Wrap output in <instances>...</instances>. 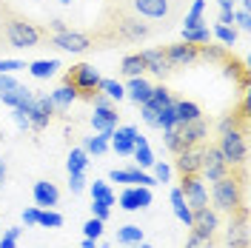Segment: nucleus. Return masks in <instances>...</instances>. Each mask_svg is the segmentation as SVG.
<instances>
[{"mask_svg":"<svg viewBox=\"0 0 251 248\" xmlns=\"http://www.w3.org/2000/svg\"><path fill=\"white\" fill-rule=\"evenodd\" d=\"M89 37H92V49H120V46H134V43H146L151 40L157 31L154 23L137 17L134 12H128L126 6L106 0L100 15L94 20V26H89Z\"/></svg>","mask_w":251,"mask_h":248,"instance_id":"obj_1","label":"nucleus"},{"mask_svg":"<svg viewBox=\"0 0 251 248\" xmlns=\"http://www.w3.org/2000/svg\"><path fill=\"white\" fill-rule=\"evenodd\" d=\"M0 34L9 49H43L51 40L46 26L34 23L6 0H0Z\"/></svg>","mask_w":251,"mask_h":248,"instance_id":"obj_2","label":"nucleus"},{"mask_svg":"<svg viewBox=\"0 0 251 248\" xmlns=\"http://www.w3.org/2000/svg\"><path fill=\"white\" fill-rule=\"evenodd\" d=\"M246 194H249V171L243 169L240 174H231V177H223L217 183H211V208L217 214L228 217L237 208L249 205Z\"/></svg>","mask_w":251,"mask_h":248,"instance_id":"obj_3","label":"nucleus"},{"mask_svg":"<svg viewBox=\"0 0 251 248\" xmlns=\"http://www.w3.org/2000/svg\"><path fill=\"white\" fill-rule=\"evenodd\" d=\"M114 3H120L137 17L154 23L160 31L172 29L183 15V0H114Z\"/></svg>","mask_w":251,"mask_h":248,"instance_id":"obj_4","label":"nucleus"},{"mask_svg":"<svg viewBox=\"0 0 251 248\" xmlns=\"http://www.w3.org/2000/svg\"><path fill=\"white\" fill-rule=\"evenodd\" d=\"M63 86L75 94V100H86V103H92L94 97L100 94L103 77L97 74V69L89 66V63H75V66L66 69V74H63Z\"/></svg>","mask_w":251,"mask_h":248,"instance_id":"obj_5","label":"nucleus"},{"mask_svg":"<svg viewBox=\"0 0 251 248\" xmlns=\"http://www.w3.org/2000/svg\"><path fill=\"white\" fill-rule=\"evenodd\" d=\"M208 128L211 123L200 117V120H191V123H177L174 131L169 134H163L166 137V149L172 151V154H180V151H186V149H194V146H200L208 140Z\"/></svg>","mask_w":251,"mask_h":248,"instance_id":"obj_6","label":"nucleus"},{"mask_svg":"<svg viewBox=\"0 0 251 248\" xmlns=\"http://www.w3.org/2000/svg\"><path fill=\"white\" fill-rule=\"evenodd\" d=\"M246 169V166H231L226 157H223V151L217 149V143H205L203 149V180H208V183H217V180H223V177H231V174H240V171Z\"/></svg>","mask_w":251,"mask_h":248,"instance_id":"obj_7","label":"nucleus"},{"mask_svg":"<svg viewBox=\"0 0 251 248\" xmlns=\"http://www.w3.org/2000/svg\"><path fill=\"white\" fill-rule=\"evenodd\" d=\"M223 246L228 248H251V231H249V205L237 208L234 214H228V223L223 228Z\"/></svg>","mask_w":251,"mask_h":248,"instance_id":"obj_8","label":"nucleus"},{"mask_svg":"<svg viewBox=\"0 0 251 248\" xmlns=\"http://www.w3.org/2000/svg\"><path fill=\"white\" fill-rule=\"evenodd\" d=\"M217 149L231 166H246L249 160V134L243 131H223L217 140Z\"/></svg>","mask_w":251,"mask_h":248,"instance_id":"obj_9","label":"nucleus"},{"mask_svg":"<svg viewBox=\"0 0 251 248\" xmlns=\"http://www.w3.org/2000/svg\"><path fill=\"white\" fill-rule=\"evenodd\" d=\"M23 114H26V120H29L31 131H43V128H49V123H51L60 111H57V106L51 103V97H49V94H34L31 106L23 111Z\"/></svg>","mask_w":251,"mask_h":248,"instance_id":"obj_10","label":"nucleus"},{"mask_svg":"<svg viewBox=\"0 0 251 248\" xmlns=\"http://www.w3.org/2000/svg\"><path fill=\"white\" fill-rule=\"evenodd\" d=\"M49 46L60 49V51H72V54H83V51H92V37H89V31L63 29L57 34H51Z\"/></svg>","mask_w":251,"mask_h":248,"instance_id":"obj_11","label":"nucleus"},{"mask_svg":"<svg viewBox=\"0 0 251 248\" xmlns=\"http://www.w3.org/2000/svg\"><path fill=\"white\" fill-rule=\"evenodd\" d=\"M160 49H163V54H166V60H169V66H172L174 72L200 63V46H194V43L180 40V43H166V46H160Z\"/></svg>","mask_w":251,"mask_h":248,"instance_id":"obj_12","label":"nucleus"},{"mask_svg":"<svg viewBox=\"0 0 251 248\" xmlns=\"http://www.w3.org/2000/svg\"><path fill=\"white\" fill-rule=\"evenodd\" d=\"M180 194H183V200H186L188 208H203V205H211V202H208V188H205L203 174L180 177Z\"/></svg>","mask_w":251,"mask_h":248,"instance_id":"obj_13","label":"nucleus"},{"mask_svg":"<svg viewBox=\"0 0 251 248\" xmlns=\"http://www.w3.org/2000/svg\"><path fill=\"white\" fill-rule=\"evenodd\" d=\"M117 123H120V111H117V106H114V100L106 103V106H94L92 125H94V131H97V134H103L106 140H111Z\"/></svg>","mask_w":251,"mask_h":248,"instance_id":"obj_14","label":"nucleus"},{"mask_svg":"<svg viewBox=\"0 0 251 248\" xmlns=\"http://www.w3.org/2000/svg\"><path fill=\"white\" fill-rule=\"evenodd\" d=\"M205 143H208V140H205ZM205 143L194 146V149H186V151H180V154H174L177 157V160H174V169H177L180 177H194V174L203 171V149H205Z\"/></svg>","mask_w":251,"mask_h":248,"instance_id":"obj_15","label":"nucleus"},{"mask_svg":"<svg viewBox=\"0 0 251 248\" xmlns=\"http://www.w3.org/2000/svg\"><path fill=\"white\" fill-rule=\"evenodd\" d=\"M188 228H191V231H200V234H217V231H223V220H220V214L211 205L191 208V223H188Z\"/></svg>","mask_w":251,"mask_h":248,"instance_id":"obj_16","label":"nucleus"},{"mask_svg":"<svg viewBox=\"0 0 251 248\" xmlns=\"http://www.w3.org/2000/svg\"><path fill=\"white\" fill-rule=\"evenodd\" d=\"M120 205H123L126 211H137V208L151 205V188L149 186H128L120 194Z\"/></svg>","mask_w":251,"mask_h":248,"instance_id":"obj_17","label":"nucleus"},{"mask_svg":"<svg viewBox=\"0 0 251 248\" xmlns=\"http://www.w3.org/2000/svg\"><path fill=\"white\" fill-rule=\"evenodd\" d=\"M109 180L111 183H126V186H154V177L140 171V166H134V169H114L109 174Z\"/></svg>","mask_w":251,"mask_h":248,"instance_id":"obj_18","label":"nucleus"},{"mask_svg":"<svg viewBox=\"0 0 251 248\" xmlns=\"http://www.w3.org/2000/svg\"><path fill=\"white\" fill-rule=\"evenodd\" d=\"M140 54H143V63H146V72L157 74L160 80H166L174 72L172 66H169V60H166V54H163V49H146Z\"/></svg>","mask_w":251,"mask_h":248,"instance_id":"obj_19","label":"nucleus"},{"mask_svg":"<svg viewBox=\"0 0 251 248\" xmlns=\"http://www.w3.org/2000/svg\"><path fill=\"white\" fill-rule=\"evenodd\" d=\"M137 134H140V131H137L134 125H123V128L117 125L114 134H111V149H114L117 154L128 157L131 151H134V140H137Z\"/></svg>","mask_w":251,"mask_h":248,"instance_id":"obj_20","label":"nucleus"},{"mask_svg":"<svg viewBox=\"0 0 251 248\" xmlns=\"http://www.w3.org/2000/svg\"><path fill=\"white\" fill-rule=\"evenodd\" d=\"M31 194H34V202L43 205V208H51V205H57V200H60V188H57V183H51V180H37L34 188H31Z\"/></svg>","mask_w":251,"mask_h":248,"instance_id":"obj_21","label":"nucleus"},{"mask_svg":"<svg viewBox=\"0 0 251 248\" xmlns=\"http://www.w3.org/2000/svg\"><path fill=\"white\" fill-rule=\"evenodd\" d=\"M0 100H3L9 109L26 111L31 106V100H34V94H31V89H26V86H20V83H17L12 92H3V94H0Z\"/></svg>","mask_w":251,"mask_h":248,"instance_id":"obj_22","label":"nucleus"},{"mask_svg":"<svg viewBox=\"0 0 251 248\" xmlns=\"http://www.w3.org/2000/svg\"><path fill=\"white\" fill-rule=\"evenodd\" d=\"M126 97L131 100V103H137V106H143L149 97H151V83L143 77H128V86H126Z\"/></svg>","mask_w":251,"mask_h":248,"instance_id":"obj_23","label":"nucleus"},{"mask_svg":"<svg viewBox=\"0 0 251 248\" xmlns=\"http://www.w3.org/2000/svg\"><path fill=\"white\" fill-rule=\"evenodd\" d=\"M174 103V94H172V89L166 86V83H160V86H151V97L146 100V106H151V109L160 114V111L166 109V106H172Z\"/></svg>","mask_w":251,"mask_h":248,"instance_id":"obj_24","label":"nucleus"},{"mask_svg":"<svg viewBox=\"0 0 251 248\" xmlns=\"http://www.w3.org/2000/svg\"><path fill=\"white\" fill-rule=\"evenodd\" d=\"M223 246V231L217 234H200V231H191L183 248H220Z\"/></svg>","mask_w":251,"mask_h":248,"instance_id":"obj_25","label":"nucleus"},{"mask_svg":"<svg viewBox=\"0 0 251 248\" xmlns=\"http://www.w3.org/2000/svg\"><path fill=\"white\" fill-rule=\"evenodd\" d=\"M174 111H177V123H191V120H200L203 117V109L194 100H177L174 103Z\"/></svg>","mask_w":251,"mask_h":248,"instance_id":"obj_26","label":"nucleus"},{"mask_svg":"<svg viewBox=\"0 0 251 248\" xmlns=\"http://www.w3.org/2000/svg\"><path fill=\"white\" fill-rule=\"evenodd\" d=\"M143 72H146V63H143L140 51L126 54L123 60H120V74H123V77H140Z\"/></svg>","mask_w":251,"mask_h":248,"instance_id":"obj_27","label":"nucleus"},{"mask_svg":"<svg viewBox=\"0 0 251 248\" xmlns=\"http://www.w3.org/2000/svg\"><path fill=\"white\" fill-rule=\"evenodd\" d=\"M131 154L137 157V166L140 169H151L157 160H154V154H151V149H149V143H146V137L143 134H137V140H134V151Z\"/></svg>","mask_w":251,"mask_h":248,"instance_id":"obj_28","label":"nucleus"},{"mask_svg":"<svg viewBox=\"0 0 251 248\" xmlns=\"http://www.w3.org/2000/svg\"><path fill=\"white\" fill-rule=\"evenodd\" d=\"M26 69H29L31 77L46 80V77H51V74H54V72L60 69V60H34V63H29Z\"/></svg>","mask_w":251,"mask_h":248,"instance_id":"obj_29","label":"nucleus"},{"mask_svg":"<svg viewBox=\"0 0 251 248\" xmlns=\"http://www.w3.org/2000/svg\"><path fill=\"white\" fill-rule=\"evenodd\" d=\"M86 166H89V154H86L83 149H72V151H69V160H66L69 174H83Z\"/></svg>","mask_w":251,"mask_h":248,"instance_id":"obj_30","label":"nucleus"},{"mask_svg":"<svg viewBox=\"0 0 251 248\" xmlns=\"http://www.w3.org/2000/svg\"><path fill=\"white\" fill-rule=\"evenodd\" d=\"M117 243L120 246H137V243H143V228L140 225H123V228H117Z\"/></svg>","mask_w":251,"mask_h":248,"instance_id":"obj_31","label":"nucleus"},{"mask_svg":"<svg viewBox=\"0 0 251 248\" xmlns=\"http://www.w3.org/2000/svg\"><path fill=\"white\" fill-rule=\"evenodd\" d=\"M174 103H177V100H174ZM174 103H172V106H166V109L157 114V120H154V125L163 128V134H169V131L177 128V111H174Z\"/></svg>","mask_w":251,"mask_h":248,"instance_id":"obj_32","label":"nucleus"},{"mask_svg":"<svg viewBox=\"0 0 251 248\" xmlns=\"http://www.w3.org/2000/svg\"><path fill=\"white\" fill-rule=\"evenodd\" d=\"M83 151L86 154H106L109 151V140L103 137V134H92V137L83 140Z\"/></svg>","mask_w":251,"mask_h":248,"instance_id":"obj_33","label":"nucleus"},{"mask_svg":"<svg viewBox=\"0 0 251 248\" xmlns=\"http://www.w3.org/2000/svg\"><path fill=\"white\" fill-rule=\"evenodd\" d=\"M203 9H205V0H194L191 12L186 15V23H183V29H200V26H205V23H203Z\"/></svg>","mask_w":251,"mask_h":248,"instance_id":"obj_34","label":"nucleus"},{"mask_svg":"<svg viewBox=\"0 0 251 248\" xmlns=\"http://www.w3.org/2000/svg\"><path fill=\"white\" fill-rule=\"evenodd\" d=\"M92 200H97V202H106V205H114V191H111L106 183H100V180H94L92 183Z\"/></svg>","mask_w":251,"mask_h":248,"instance_id":"obj_35","label":"nucleus"},{"mask_svg":"<svg viewBox=\"0 0 251 248\" xmlns=\"http://www.w3.org/2000/svg\"><path fill=\"white\" fill-rule=\"evenodd\" d=\"M183 40H186V43H194V46L211 43V31H208V26H200V29H183Z\"/></svg>","mask_w":251,"mask_h":248,"instance_id":"obj_36","label":"nucleus"},{"mask_svg":"<svg viewBox=\"0 0 251 248\" xmlns=\"http://www.w3.org/2000/svg\"><path fill=\"white\" fill-rule=\"evenodd\" d=\"M172 205H174V214H177V217L188 225V223H191V208L186 205L183 194H180V188H174V191H172Z\"/></svg>","mask_w":251,"mask_h":248,"instance_id":"obj_37","label":"nucleus"},{"mask_svg":"<svg viewBox=\"0 0 251 248\" xmlns=\"http://www.w3.org/2000/svg\"><path fill=\"white\" fill-rule=\"evenodd\" d=\"M49 97H51V103H54V106H57V111H66L69 109V106H72V100H75V94L69 92V89H66V86H60V89H54V92L49 94Z\"/></svg>","mask_w":251,"mask_h":248,"instance_id":"obj_38","label":"nucleus"},{"mask_svg":"<svg viewBox=\"0 0 251 248\" xmlns=\"http://www.w3.org/2000/svg\"><path fill=\"white\" fill-rule=\"evenodd\" d=\"M37 225H43V228H60L63 225V214L57 211H37Z\"/></svg>","mask_w":251,"mask_h":248,"instance_id":"obj_39","label":"nucleus"},{"mask_svg":"<svg viewBox=\"0 0 251 248\" xmlns=\"http://www.w3.org/2000/svg\"><path fill=\"white\" fill-rule=\"evenodd\" d=\"M211 37H217L223 46H234V40H237V29H234V26H217V29L211 31Z\"/></svg>","mask_w":251,"mask_h":248,"instance_id":"obj_40","label":"nucleus"},{"mask_svg":"<svg viewBox=\"0 0 251 248\" xmlns=\"http://www.w3.org/2000/svg\"><path fill=\"white\" fill-rule=\"evenodd\" d=\"M100 92L106 94L109 100H123V97H126V89L120 86V83H117V80H103Z\"/></svg>","mask_w":251,"mask_h":248,"instance_id":"obj_41","label":"nucleus"},{"mask_svg":"<svg viewBox=\"0 0 251 248\" xmlns=\"http://www.w3.org/2000/svg\"><path fill=\"white\" fill-rule=\"evenodd\" d=\"M83 231H86V237H89V240H100V237H103V220L92 217L86 225H83Z\"/></svg>","mask_w":251,"mask_h":248,"instance_id":"obj_42","label":"nucleus"},{"mask_svg":"<svg viewBox=\"0 0 251 248\" xmlns=\"http://www.w3.org/2000/svg\"><path fill=\"white\" fill-rule=\"evenodd\" d=\"M20 234H23V228H9V231L3 234V240H0V248H15Z\"/></svg>","mask_w":251,"mask_h":248,"instance_id":"obj_43","label":"nucleus"},{"mask_svg":"<svg viewBox=\"0 0 251 248\" xmlns=\"http://www.w3.org/2000/svg\"><path fill=\"white\" fill-rule=\"evenodd\" d=\"M26 69L23 60H9V57H0V74H9V72H20Z\"/></svg>","mask_w":251,"mask_h":248,"instance_id":"obj_44","label":"nucleus"},{"mask_svg":"<svg viewBox=\"0 0 251 248\" xmlns=\"http://www.w3.org/2000/svg\"><path fill=\"white\" fill-rule=\"evenodd\" d=\"M151 169H154V174H151V177H154V183H169V177H172V169H169L166 163H154Z\"/></svg>","mask_w":251,"mask_h":248,"instance_id":"obj_45","label":"nucleus"},{"mask_svg":"<svg viewBox=\"0 0 251 248\" xmlns=\"http://www.w3.org/2000/svg\"><path fill=\"white\" fill-rule=\"evenodd\" d=\"M109 214H111V205H106V202H97V200H92V217H97V220H109Z\"/></svg>","mask_w":251,"mask_h":248,"instance_id":"obj_46","label":"nucleus"},{"mask_svg":"<svg viewBox=\"0 0 251 248\" xmlns=\"http://www.w3.org/2000/svg\"><path fill=\"white\" fill-rule=\"evenodd\" d=\"M69 188H72V194H80L86 188V177L83 174H69Z\"/></svg>","mask_w":251,"mask_h":248,"instance_id":"obj_47","label":"nucleus"},{"mask_svg":"<svg viewBox=\"0 0 251 248\" xmlns=\"http://www.w3.org/2000/svg\"><path fill=\"white\" fill-rule=\"evenodd\" d=\"M234 23L240 26L243 31L251 29V17H249V9H240V12H234Z\"/></svg>","mask_w":251,"mask_h":248,"instance_id":"obj_48","label":"nucleus"},{"mask_svg":"<svg viewBox=\"0 0 251 248\" xmlns=\"http://www.w3.org/2000/svg\"><path fill=\"white\" fill-rule=\"evenodd\" d=\"M15 86H17L15 77H9V74H0V94H3V92H12Z\"/></svg>","mask_w":251,"mask_h":248,"instance_id":"obj_49","label":"nucleus"},{"mask_svg":"<svg viewBox=\"0 0 251 248\" xmlns=\"http://www.w3.org/2000/svg\"><path fill=\"white\" fill-rule=\"evenodd\" d=\"M220 26H234V9H223L220 12Z\"/></svg>","mask_w":251,"mask_h":248,"instance_id":"obj_50","label":"nucleus"},{"mask_svg":"<svg viewBox=\"0 0 251 248\" xmlns=\"http://www.w3.org/2000/svg\"><path fill=\"white\" fill-rule=\"evenodd\" d=\"M37 211H40V208H26V211H23V223H26V225H37Z\"/></svg>","mask_w":251,"mask_h":248,"instance_id":"obj_51","label":"nucleus"},{"mask_svg":"<svg viewBox=\"0 0 251 248\" xmlns=\"http://www.w3.org/2000/svg\"><path fill=\"white\" fill-rule=\"evenodd\" d=\"M6 180H9V166H6V160L0 157V188L6 186Z\"/></svg>","mask_w":251,"mask_h":248,"instance_id":"obj_52","label":"nucleus"},{"mask_svg":"<svg viewBox=\"0 0 251 248\" xmlns=\"http://www.w3.org/2000/svg\"><path fill=\"white\" fill-rule=\"evenodd\" d=\"M220 9H234V0H217Z\"/></svg>","mask_w":251,"mask_h":248,"instance_id":"obj_53","label":"nucleus"},{"mask_svg":"<svg viewBox=\"0 0 251 248\" xmlns=\"http://www.w3.org/2000/svg\"><path fill=\"white\" fill-rule=\"evenodd\" d=\"M83 248H94V240H89V237H86V240H83Z\"/></svg>","mask_w":251,"mask_h":248,"instance_id":"obj_54","label":"nucleus"},{"mask_svg":"<svg viewBox=\"0 0 251 248\" xmlns=\"http://www.w3.org/2000/svg\"><path fill=\"white\" fill-rule=\"evenodd\" d=\"M134 248H151V246H149V243H137Z\"/></svg>","mask_w":251,"mask_h":248,"instance_id":"obj_55","label":"nucleus"},{"mask_svg":"<svg viewBox=\"0 0 251 248\" xmlns=\"http://www.w3.org/2000/svg\"><path fill=\"white\" fill-rule=\"evenodd\" d=\"M0 49H9L6 46V40H3V34H0Z\"/></svg>","mask_w":251,"mask_h":248,"instance_id":"obj_56","label":"nucleus"},{"mask_svg":"<svg viewBox=\"0 0 251 248\" xmlns=\"http://www.w3.org/2000/svg\"><path fill=\"white\" fill-rule=\"evenodd\" d=\"M60 3H72V0H60Z\"/></svg>","mask_w":251,"mask_h":248,"instance_id":"obj_57","label":"nucleus"},{"mask_svg":"<svg viewBox=\"0 0 251 248\" xmlns=\"http://www.w3.org/2000/svg\"><path fill=\"white\" fill-rule=\"evenodd\" d=\"M3 137H6V134H3V131H0V140H3Z\"/></svg>","mask_w":251,"mask_h":248,"instance_id":"obj_58","label":"nucleus"}]
</instances>
